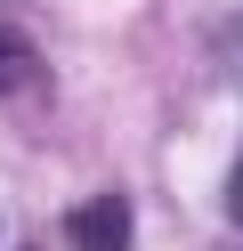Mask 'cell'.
Here are the masks:
<instances>
[{
  "label": "cell",
  "mask_w": 243,
  "mask_h": 251,
  "mask_svg": "<svg viewBox=\"0 0 243 251\" xmlns=\"http://www.w3.org/2000/svg\"><path fill=\"white\" fill-rule=\"evenodd\" d=\"M65 235H73V251H130V202L122 195L81 202V211L65 219Z\"/></svg>",
  "instance_id": "1"
},
{
  "label": "cell",
  "mask_w": 243,
  "mask_h": 251,
  "mask_svg": "<svg viewBox=\"0 0 243 251\" xmlns=\"http://www.w3.org/2000/svg\"><path fill=\"white\" fill-rule=\"evenodd\" d=\"M25 81H32V41L16 25H0V98H16Z\"/></svg>",
  "instance_id": "2"
},
{
  "label": "cell",
  "mask_w": 243,
  "mask_h": 251,
  "mask_svg": "<svg viewBox=\"0 0 243 251\" xmlns=\"http://www.w3.org/2000/svg\"><path fill=\"white\" fill-rule=\"evenodd\" d=\"M227 202H235V219H243V162H235V178H227Z\"/></svg>",
  "instance_id": "3"
}]
</instances>
